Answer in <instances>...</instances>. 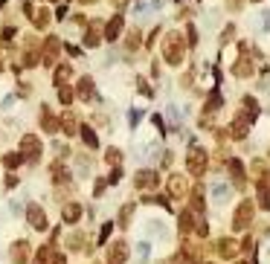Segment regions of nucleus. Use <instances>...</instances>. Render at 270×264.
<instances>
[{"mask_svg": "<svg viewBox=\"0 0 270 264\" xmlns=\"http://www.w3.org/2000/svg\"><path fill=\"white\" fill-rule=\"evenodd\" d=\"M183 38L177 35V32H169V38H166V44H163V55H166V61L172 64V67H177L180 61H183Z\"/></svg>", "mask_w": 270, "mask_h": 264, "instance_id": "nucleus-1", "label": "nucleus"}, {"mask_svg": "<svg viewBox=\"0 0 270 264\" xmlns=\"http://www.w3.org/2000/svg\"><path fill=\"white\" fill-rule=\"evenodd\" d=\"M253 215H256V203L253 201H241L238 203V209H236V215H233V230H247L250 227V221H253Z\"/></svg>", "mask_w": 270, "mask_h": 264, "instance_id": "nucleus-2", "label": "nucleus"}, {"mask_svg": "<svg viewBox=\"0 0 270 264\" xmlns=\"http://www.w3.org/2000/svg\"><path fill=\"white\" fill-rule=\"evenodd\" d=\"M186 169H189V174L201 177V174L206 171V151L198 148V145H192V148H189V157H186Z\"/></svg>", "mask_w": 270, "mask_h": 264, "instance_id": "nucleus-3", "label": "nucleus"}, {"mask_svg": "<svg viewBox=\"0 0 270 264\" xmlns=\"http://www.w3.org/2000/svg\"><path fill=\"white\" fill-rule=\"evenodd\" d=\"M134 186H137V189H157V171H151V169H145V171H137V177H134Z\"/></svg>", "mask_w": 270, "mask_h": 264, "instance_id": "nucleus-4", "label": "nucleus"}, {"mask_svg": "<svg viewBox=\"0 0 270 264\" xmlns=\"http://www.w3.org/2000/svg\"><path fill=\"white\" fill-rule=\"evenodd\" d=\"M186 192H189L186 177H183V174H172V177H169V195H172V198H183Z\"/></svg>", "mask_w": 270, "mask_h": 264, "instance_id": "nucleus-5", "label": "nucleus"}, {"mask_svg": "<svg viewBox=\"0 0 270 264\" xmlns=\"http://www.w3.org/2000/svg\"><path fill=\"white\" fill-rule=\"evenodd\" d=\"M238 250H241V244H238L236 238H221V241H218V256H221V259H236Z\"/></svg>", "mask_w": 270, "mask_h": 264, "instance_id": "nucleus-6", "label": "nucleus"}, {"mask_svg": "<svg viewBox=\"0 0 270 264\" xmlns=\"http://www.w3.org/2000/svg\"><path fill=\"white\" fill-rule=\"evenodd\" d=\"M256 206L270 209V183L268 180H259V186H256Z\"/></svg>", "mask_w": 270, "mask_h": 264, "instance_id": "nucleus-7", "label": "nucleus"}, {"mask_svg": "<svg viewBox=\"0 0 270 264\" xmlns=\"http://www.w3.org/2000/svg\"><path fill=\"white\" fill-rule=\"evenodd\" d=\"M247 125H250V116H236V122L230 125L233 140H244L247 137Z\"/></svg>", "mask_w": 270, "mask_h": 264, "instance_id": "nucleus-8", "label": "nucleus"}, {"mask_svg": "<svg viewBox=\"0 0 270 264\" xmlns=\"http://www.w3.org/2000/svg\"><path fill=\"white\" fill-rule=\"evenodd\" d=\"M125 259H128V247L122 241H116L108 253V264H125Z\"/></svg>", "mask_w": 270, "mask_h": 264, "instance_id": "nucleus-9", "label": "nucleus"}, {"mask_svg": "<svg viewBox=\"0 0 270 264\" xmlns=\"http://www.w3.org/2000/svg\"><path fill=\"white\" fill-rule=\"evenodd\" d=\"M26 259H29V244H26V241H15V244H12V262L26 264Z\"/></svg>", "mask_w": 270, "mask_h": 264, "instance_id": "nucleus-10", "label": "nucleus"}, {"mask_svg": "<svg viewBox=\"0 0 270 264\" xmlns=\"http://www.w3.org/2000/svg\"><path fill=\"white\" fill-rule=\"evenodd\" d=\"M227 169H230L233 180H236L238 186H244V166H241V160H238V157H230V160H227Z\"/></svg>", "mask_w": 270, "mask_h": 264, "instance_id": "nucleus-11", "label": "nucleus"}, {"mask_svg": "<svg viewBox=\"0 0 270 264\" xmlns=\"http://www.w3.org/2000/svg\"><path fill=\"white\" fill-rule=\"evenodd\" d=\"M26 218H29V224H32L35 230H47V215H44L38 206H29V209H26Z\"/></svg>", "mask_w": 270, "mask_h": 264, "instance_id": "nucleus-12", "label": "nucleus"}, {"mask_svg": "<svg viewBox=\"0 0 270 264\" xmlns=\"http://www.w3.org/2000/svg\"><path fill=\"white\" fill-rule=\"evenodd\" d=\"M41 128H44V131H49V134H55V131H58V119L49 113V108H44V110H41Z\"/></svg>", "mask_w": 270, "mask_h": 264, "instance_id": "nucleus-13", "label": "nucleus"}, {"mask_svg": "<svg viewBox=\"0 0 270 264\" xmlns=\"http://www.w3.org/2000/svg\"><path fill=\"white\" fill-rule=\"evenodd\" d=\"M119 32H122V17L116 15V17H111V23H108V29H105V38H108V41H116Z\"/></svg>", "mask_w": 270, "mask_h": 264, "instance_id": "nucleus-14", "label": "nucleus"}, {"mask_svg": "<svg viewBox=\"0 0 270 264\" xmlns=\"http://www.w3.org/2000/svg\"><path fill=\"white\" fill-rule=\"evenodd\" d=\"M233 73H236L238 78L253 76V61H250V58H238V61H236V67H233Z\"/></svg>", "mask_w": 270, "mask_h": 264, "instance_id": "nucleus-15", "label": "nucleus"}, {"mask_svg": "<svg viewBox=\"0 0 270 264\" xmlns=\"http://www.w3.org/2000/svg\"><path fill=\"white\" fill-rule=\"evenodd\" d=\"M79 218H81V206H79V203H73V201H70V203H67V206H64V221H67V224H76V221H79Z\"/></svg>", "mask_w": 270, "mask_h": 264, "instance_id": "nucleus-16", "label": "nucleus"}, {"mask_svg": "<svg viewBox=\"0 0 270 264\" xmlns=\"http://www.w3.org/2000/svg\"><path fill=\"white\" fill-rule=\"evenodd\" d=\"M79 96L87 99V102L93 99V78H90V76H84V78L79 81Z\"/></svg>", "mask_w": 270, "mask_h": 264, "instance_id": "nucleus-17", "label": "nucleus"}, {"mask_svg": "<svg viewBox=\"0 0 270 264\" xmlns=\"http://www.w3.org/2000/svg\"><path fill=\"white\" fill-rule=\"evenodd\" d=\"M221 105H224L221 93H218V90H212V93H209V99H206V113H215V110H218Z\"/></svg>", "mask_w": 270, "mask_h": 264, "instance_id": "nucleus-18", "label": "nucleus"}, {"mask_svg": "<svg viewBox=\"0 0 270 264\" xmlns=\"http://www.w3.org/2000/svg\"><path fill=\"white\" fill-rule=\"evenodd\" d=\"M99 23H90V29H87V35H84V44L87 47H96L99 44V29H96Z\"/></svg>", "mask_w": 270, "mask_h": 264, "instance_id": "nucleus-19", "label": "nucleus"}, {"mask_svg": "<svg viewBox=\"0 0 270 264\" xmlns=\"http://www.w3.org/2000/svg\"><path fill=\"white\" fill-rule=\"evenodd\" d=\"M131 215H134V203H125V206H122V212H119V227H128Z\"/></svg>", "mask_w": 270, "mask_h": 264, "instance_id": "nucleus-20", "label": "nucleus"}, {"mask_svg": "<svg viewBox=\"0 0 270 264\" xmlns=\"http://www.w3.org/2000/svg\"><path fill=\"white\" fill-rule=\"evenodd\" d=\"M195 227V218H192V212H180V233H189Z\"/></svg>", "mask_w": 270, "mask_h": 264, "instance_id": "nucleus-21", "label": "nucleus"}, {"mask_svg": "<svg viewBox=\"0 0 270 264\" xmlns=\"http://www.w3.org/2000/svg\"><path fill=\"white\" fill-rule=\"evenodd\" d=\"M70 76H73V70H70V67H67V64H64V67H58V73H55V84H58V87H61V84H64V81H67V78H70Z\"/></svg>", "mask_w": 270, "mask_h": 264, "instance_id": "nucleus-22", "label": "nucleus"}, {"mask_svg": "<svg viewBox=\"0 0 270 264\" xmlns=\"http://www.w3.org/2000/svg\"><path fill=\"white\" fill-rule=\"evenodd\" d=\"M81 137H84V142H87L90 148H96V145H99V137H96L90 128H81Z\"/></svg>", "mask_w": 270, "mask_h": 264, "instance_id": "nucleus-23", "label": "nucleus"}, {"mask_svg": "<svg viewBox=\"0 0 270 264\" xmlns=\"http://www.w3.org/2000/svg\"><path fill=\"white\" fill-rule=\"evenodd\" d=\"M47 20H49V12H47V9H41V12L35 15V26H38V29H44V26H47Z\"/></svg>", "mask_w": 270, "mask_h": 264, "instance_id": "nucleus-24", "label": "nucleus"}, {"mask_svg": "<svg viewBox=\"0 0 270 264\" xmlns=\"http://www.w3.org/2000/svg\"><path fill=\"white\" fill-rule=\"evenodd\" d=\"M244 108L250 110V119L259 113V105H256V99H253V96H244Z\"/></svg>", "mask_w": 270, "mask_h": 264, "instance_id": "nucleus-25", "label": "nucleus"}, {"mask_svg": "<svg viewBox=\"0 0 270 264\" xmlns=\"http://www.w3.org/2000/svg\"><path fill=\"white\" fill-rule=\"evenodd\" d=\"M137 44H140V32L134 29V32L128 35V49H137Z\"/></svg>", "mask_w": 270, "mask_h": 264, "instance_id": "nucleus-26", "label": "nucleus"}, {"mask_svg": "<svg viewBox=\"0 0 270 264\" xmlns=\"http://www.w3.org/2000/svg\"><path fill=\"white\" fill-rule=\"evenodd\" d=\"M73 96H76V93H73L70 87H61V102H64V105H70V102H73Z\"/></svg>", "mask_w": 270, "mask_h": 264, "instance_id": "nucleus-27", "label": "nucleus"}, {"mask_svg": "<svg viewBox=\"0 0 270 264\" xmlns=\"http://www.w3.org/2000/svg\"><path fill=\"white\" fill-rule=\"evenodd\" d=\"M119 160H122V154H119L116 148H108V163H113V166H116Z\"/></svg>", "mask_w": 270, "mask_h": 264, "instance_id": "nucleus-28", "label": "nucleus"}, {"mask_svg": "<svg viewBox=\"0 0 270 264\" xmlns=\"http://www.w3.org/2000/svg\"><path fill=\"white\" fill-rule=\"evenodd\" d=\"M233 35H236V26H227V29L221 32V44H227V41H230Z\"/></svg>", "mask_w": 270, "mask_h": 264, "instance_id": "nucleus-29", "label": "nucleus"}, {"mask_svg": "<svg viewBox=\"0 0 270 264\" xmlns=\"http://www.w3.org/2000/svg\"><path fill=\"white\" fill-rule=\"evenodd\" d=\"M186 35H189V44L195 47V44H198V32H195V26H189V32H186Z\"/></svg>", "mask_w": 270, "mask_h": 264, "instance_id": "nucleus-30", "label": "nucleus"}, {"mask_svg": "<svg viewBox=\"0 0 270 264\" xmlns=\"http://www.w3.org/2000/svg\"><path fill=\"white\" fill-rule=\"evenodd\" d=\"M81 3H96V0H81Z\"/></svg>", "mask_w": 270, "mask_h": 264, "instance_id": "nucleus-31", "label": "nucleus"}, {"mask_svg": "<svg viewBox=\"0 0 270 264\" xmlns=\"http://www.w3.org/2000/svg\"><path fill=\"white\" fill-rule=\"evenodd\" d=\"M253 3H259V0H253Z\"/></svg>", "mask_w": 270, "mask_h": 264, "instance_id": "nucleus-32", "label": "nucleus"}]
</instances>
